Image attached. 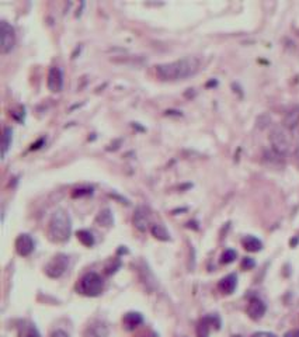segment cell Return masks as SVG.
Masks as SVG:
<instances>
[{"label": "cell", "instance_id": "1", "mask_svg": "<svg viewBox=\"0 0 299 337\" xmlns=\"http://www.w3.org/2000/svg\"><path fill=\"white\" fill-rule=\"evenodd\" d=\"M200 69V61L194 56H185L170 63H162L156 66V76L160 80H184L194 76Z\"/></svg>", "mask_w": 299, "mask_h": 337}, {"label": "cell", "instance_id": "2", "mask_svg": "<svg viewBox=\"0 0 299 337\" xmlns=\"http://www.w3.org/2000/svg\"><path fill=\"white\" fill-rule=\"evenodd\" d=\"M72 232V220L63 209L55 211L48 227V236L52 242H66Z\"/></svg>", "mask_w": 299, "mask_h": 337}, {"label": "cell", "instance_id": "3", "mask_svg": "<svg viewBox=\"0 0 299 337\" xmlns=\"http://www.w3.org/2000/svg\"><path fill=\"white\" fill-rule=\"evenodd\" d=\"M104 282L97 273H87L80 278L77 284V291L86 296H98L103 292Z\"/></svg>", "mask_w": 299, "mask_h": 337}, {"label": "cell", "instance_id": "4", "mask_svg": "<svg viewBox=\"0 0 299 337\" xmlns=\"http://www.w3.org/2000/svg\"><path fill=\"white\" fill-rule=\"evenodd\" d=\"M270 142L272 145V151H275L282 156L289 152L291 144H292L285 127H274L270 132Z\"/></svg>", "mask_w": 299, "mask_h": 337}, {"label": "cell", "instance_id": "5", "mask_svg": "<svg viewBox=\"0 0 299 337\" xmlns=\"http://www.w3.org/2000/svg\"><path fill=\"white\" fill-rule=\"evenodd\" d=\"M0 52L2 54H9L14 48L16 44V31L13 26H10L7 21H0Z\"/></svg>", "mask_w": 299, "mask_h": 337}, {"label": "cell", "instance_id": "6", "mask_svg": "<svg viewBox=\"0 0 299 337\" xmlns=\"http://www.w3.org/2000/svg\"><path fill=\"white\" fill-rule=\"evenodd\" d=\"M68 264H69L68 256L65 255L55 256L54 259L47 264L45 273H47L48 277H51V278H58V277H61V275L65 273V270L68 269Z\"/></svg>", "mask_w": 299, "mask_h": 337}, {"label": "cell", "instance_id": "7", "mask_svg": "<svg viewBox=\"0 0 299 337\" xmlns=\"http://www.w3.org/2000/svg\"><path fill=\"white\" fill-rule=\"evenodd\" d=\"M211 327L219 329L221 327V320L217 315H210V316L203 317L197 326V336L198 337H210Z\"/></svg>", "mask_w": 299, "mask_h": 337}, {"label": "cell", "instance_id": "8", "mask_svg": "<svg viewBox=\"0 0 299 337\" xmlns=\"http://www.w3.org/2000/svg\"><path fill=\"white\" fill-rule=\"evenodd\" d=\"M16 250H17V253L20 256H23V257L31 255L33 250H34V241H33V238L27 234L20 235V236L16 239Z\"/></svg>", "mask_w": 299, "mask_h": 337}, {"label": "cell", "instance_id": "9", "mask_svg": "<svg viewBox=\"0 0 299 337\" xmlns=\"http://www.w3.org/2000/svg\"><path fill=\"white\" fill-rule=\"evenodd\" d=\"M48 89L54 93H58L61 91L62 87H63V75H62V70L59 68H51L49 73H48Z\"/></svg>", "mask_w": 299, "mask_h": 337}, {"label": "cell", "instance_id": "10", "mask_svg": "<svg viewBox=\"0 0 299 337\" xmlns=\"http://www.w3.org/2000/svg\"><path fill=\"white\" fill-rule=\"evenodd\" d=\"M150 223V216L148 209L145 206H139L135 211V215H134V225L138 231L141 232H146V229L149 228Z\"/></svg>", "mask_w": 299, "mask_h": 337}, {"label": "cell", "instance_id": "11", "mask_svg": "<svg viewBox=\"0 0 299 337\" xmlns=\"http://www.w3.org/2000/svg\"><path fill=\"white\" fill-rule=\"evenodd\" d=\"M265 313V303L258 299V298H252L249 306H247V315L252 317L253 320H258L264 316Z\"/></svg>", "mask_w": 299, "mask_h": 337}, {"label": "cell", "instance_id": "12", "mask_svg": "<svg viewBox=\"0 0 299 337\" xmlns=\"http://www.w3.org/2000/svg\"><path fill=\"white\" fill-rule=\"evenodd\" d=\"M236 285H238V277H236V274H229L219 281L218 288H219V291L222 294L229 295V294H232L236 289Z\"/></svg>", "mask_w": 299, "mask_h": 337}, {"label": "cell", "instance_id": "13", "mask_svg": "<svg viewBox=\"0 0 299 337\" xmlns=\"http://www.w3.org/2000/svg\"><path fill=\"white\" fill-rule=\"evenodd\" d=\"M109 336V330L107 326L102 322H93L88 324L84 330V337H107Z\"/></svg>", "mask_w": 299, "mask_h": 337}, {"label": "cell", "instance_id": "14", "mask_svg": "<svg viewBox=\"0 0 299 337\" xmlns=\"http://www.w3.org/2000/svg\"><path fill=\"white\" fill-rule=\"evenodd\" d=\"M143 317L139 312H128L123 317V324L127 330H134L139 324H142Z\"/></svg>", "mask_w": 299, "mask_h": 337}, {"label": "cell", "instance_id": "15", "mask_svg": "<svg viewBox=\"0 0 299 337\" xmlns=\"http://www.w3.org/2000/svg\"><path fill=\"white\" fill-rule=\"evenodd\" d=\"M17 331H19V337H41L40 331L37 330L34 324L27 320H23L17 326Z\"/></svg>", "mask_w": 299, "mask_h": 337}, {"label": "cell", "instance_id": "16", "mask_svg": "<svg viewBox=\"0 0 299 337\" xmlns=\"http://www.w3.org/2000/svg\"><path fill=\"white\" fill-rule=\"evenodd\" d=\"M299 125V105L293 107L292 110L286 113L285 118H284V125L286 130H295Z\"/></svg>", "mask_w": 299, "mask_h": 337}, {"label": "cell", "instance_id": "17", "mask_svg": "<svg viewBox=\"0 0 299 337\" xmlns=\"http://www.w3.org/2000/svg\"><path fill=\"white\" fill-rule=\"evenodd\" d=\"M242 245H243V248L247 250V252H260L261 249H263V243L261 241H258L257 238H254V236H245L243 239H242Z\"/></svg>", "mask_w": 299, "mask_h": 337}, {"label": "cell", "instance_id": "18", "mask_svg": "<svg viewBox=\"0 0 299 337\" xmlns=\"http://www.w3.org/2000/svg\"><path fill=\"white\" fill-rule=\"evenodd\" d=\"M12 139H13V131H12V128L5 127L3 135H2V155H3V158L6 156L7 151H9L10 145H12Z\"/></svg>", "mask_w": 299, "mask_h": 337}, {"label": "cell", "instance_id": "19", "mask_svg": "<svg viewBox=\"0 0 299 337\" xmlns=\"http://www.w3.org/2000/svg\"><path fill=\"white\" fill-rule=\"evenodd\" d=\"M95 220H97V223H100L103 227L107 228L111 227L113 222H114V219H113V213H111L110 209H103V211H100V213L97 215Z\"/></svg>", "mask_w": 299, "mask_h": 337}, {"label": "cell", "instance_id": "20", "mask_svg": "<svg viewBox=\"0 0 299 337\" xmlns=\"http://www.w3.org/2000/svg\"><path fill=\"white\" fill-rule=\"evenodd\" d=\"M76 236H77L79 242L82 243L83 246H86V248H91L94 245V238H93L91 232H88V231H79L76 234Z\"/></svg>", "mask_w": 299, "mask_h": 337}, {"label": "cell", "instance_id": "21", "mask_svg": "<svg viewBox=\"0 0 299 337\" xmlns=\"http://www.w3.org/2000/svg\"><path fill=\"white\" fill-rule=\"evenodd\" d=\"M152 234L153 236L159 239V241H169L170 239V235L166 231V228L162 227V225H153L152 228Z\"/></svg>", "mask_w": 299, "mask_h": 337}, {"label": "cell", "instance_id": "22", "mask_svg": "<svg viewBox=\"0 0 299 337\" xmlns=\"http://www.w3.org/2000/svg\"><path fill=\"white\" fill-rule=\"evenodd\" d=\"M236 257H238V253H236L235 250H232V249L225 250L224 255L221 256V263H222V264H229V263L235 262Z\"/></svg>", "mask_w": 299, "mask_h": 337}, {"label": "cell", "instance_id": "23", "mask_svg": "<svg viewBox=\"0 0 299 337\" xmlns=\"http://www.w3.org/2000/svg\"><path fill=\"white\" fill-rule=\"evenodd\" d=\"M254 266H256V263L250 257H245L243 262H242V269L243 270H252Z\"/></svg>", "mask_w": 299, "mask_h": 337}, {"label": "cell", "instance_id": "24", "mask_svg": "<svg viewBox=\"0 0 299 337\" xmlns=\"http://www.w3.org/2000/svg\"><path fill=\"white\" fill-rule=\"evenodd\" d=\"M87 194H91V190H75L73 194H72V197L76 198V197H82V195H87Z\"/></svg>", "mask_w": 299, "mask_h": 337}, {"label": "cell", "instance_id": "25", "mask_svg": "<svg viewBox=\"0 0 299 337\" xmlns=\"http://www.w3.org/2000/svg\"><path fill=\"white\" fill-rule=\"evenodd\" d=\"M252 337H277L274 333H270V331H258V333H254Z\"/></svg>", "mask_w": 299, "mask_h": 337}, {"label": "cell", "instance_id": "26", "mask_svg": "<svg viewBox=\"0 0 299 337\" xmlns=\"http://www.w3.org/2000/svg\"><path fill=\"white\" fill-rule=\"evenodd\" d=\"M51 337H69V334L63 330H55L54 333L51 334Z\"/></svg>", "mask_w": 299, "mask_h": 337}, {"label": "cell", "instance_id": "27", "mask_svg": "<svg viewBox=\"0 0 299 337\" xmlns=\"http://www.w3.org/2000/svg\"><path fill=\"white\" fill-rule=\"evenodd\" d=\"M284 337H299V330H296V329H295V330L286 331L285 334H284Z\"/></svg>", "mask_w": 299, "mask_h": 337}, {"label": "cell", "instance_id": "28", "mask_svg": "<svg viewBox=\"0 0 299 337\" xmlns=\"http://www.w3.org/2000/svg\"><path fill=\"white\" fill-rule=\"evenodd\" d=\"M41 144H44V139H40V142H38V144L33 145V148H31V149H38V148H40V145H41Z\"/></svg>", "mask_w": 299, "mask_h": 337}, {"label": "cell", "instance_id": "29", "mask_svg": "<svg viewBox=\"0 0 299 337\" xmlns=\"http://www.w3.org/2000/svg\"><path fill=\"white\" fill-rule=\"evenodd\" d=\"M295 160H296V163L299 166V146L296 148V151H295Z\"/></svg>", "mask_w": 299, "mask_h": 337}, {"label": "cell", "instance_id": "30", "mask_svg": "<svg viewBox=\"0 0 299 337\" xmlns=\"http://www.w3.org/2000/svg\"><path fill=\"white\" fill-rule=\"evenodd\" d=\"M232 337H242V336H240V334H235V336H232Z\"/></svg>", "mask_w": 299, "mask_h": 337}]
</instances>
